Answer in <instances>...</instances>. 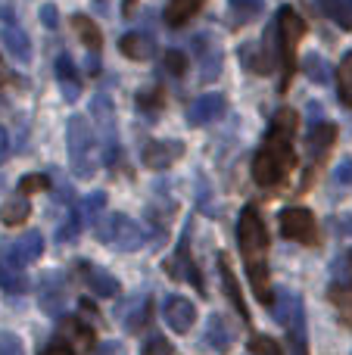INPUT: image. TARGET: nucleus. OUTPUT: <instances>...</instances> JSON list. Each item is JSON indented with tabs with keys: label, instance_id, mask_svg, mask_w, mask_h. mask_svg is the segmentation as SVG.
<instances>
[{
	"label": "nucleus",
	"instance_id": "nucleus-25",
	"mask_svg": "<svg viewBox=\"0 0 352 355\" xmlns=\"http://www.w3.org/2000/svg\"><path fill=\"white\" fill-rule=\"evenodd\" d=\"M337 94H340V103L352 110V53L343 56L337 69Z\"/></svg>",
	"mask_w": 352,
	"mask_h": 355
},
{
	"label": "nucleus",
	"instance_id": "nucleus-24",
	"mask_svg": "<svg viewBox=\"0 0 352 355\" xmlns=\"http://www.w3.org/2000/svg\"><path fill=\"white\" fill-rule=\"evenodd\" d=\"M228 10H231V16H234V22L243 25V22H253L256 16H262L265 0H228Z\"/></svg>",
	"mask_w": 352,
	"mask_h": 355
},
{
	"label": "nucleus",
	"instance_id": "nucleus-12",
	"mask_svg": "<svg viewBox=\"0 0 352 355\" xmlns=\"http://www.w3.org/2000/svg\"><path fill=\"white\" fill-rule=\"evenodd\" d=\"M234 340H237V331L231 327V321L225 318V315H212V318L206 321V343L215 352H228L231 346H234Z\"/></svg>",
	"mask_w": 352,
	"mask_h": 355
},
{
	"label": "nucleus",
	"instance_id": "nucleus-31",
	"mask_svg": "<svg viewBox=\"0 0 352 355\" xmlns=\"http://www.w3.org/2000/svg\"><path fill=\"white\" fill-rule=\"evenodd\" d=\"M141 355H178V352H175V346L168 343L166 337H159V334H153V337H150L147 343H143Z\"/></svg>",
	"mask_w": 352,
	"mask_h": 355
},
{
	"label": "nucleus",
	"instance_id": "nucleus-22",
	"mask_svg": "<svg viewBox=\"0 0 352 355\" xmlns=\"http://www.w3.org/2000/svg\"><path fill=\"white\" fill-rule=\"evenodd\" d=\"M28 215H31V206H28V200H25V196H12V200H6L3 206H0V221H3L6 227L22 225Z\"/></svg>",
	"mask_w": 352,
	"mask_h": 355
},
{
	"label": "nucleus",
	"instance_id": "nucleus-37",
	"mask_svg": "<svg viewBox=\"0 0 352 355\" xmlns=\"http://www.w3.org/2000/svg\"><path fill=\"white\" fill-rule=\"evenodd\" d=\"M41 355H75V349L60 337V340H53L50 346H44V352H41Z\"/></svg>",
	"mask_w": 352,
	"mask_h": 355
},
{
	"label": "nucleus",
	"instance_id": "nucleus-40",
	"mask_svg": "<svg viewBox=\"0 0 352 355\" xmlns=\"http://www.w3.org/2000/svg\"><path fill=\"white\" fill-rule=\"evenodd\" d=\"M100 355H122V343H103Z\"/></svg>",
	"mask_w": 352,
	"mask_h": 355
},
{
	"label": "nucleus",
	"instance_id": "nucleus-34",
	"mask_svg": "<svg viewBox=\"0 0 352 355\" xmlns=\"http://www.w3.org/2000/svg\"><path fill=\"white\" fill-rule=\"evenodd\" d=\"M81 227H85V225H81L78 212H75V209H72V215H69V221H66V225H62V227H60V234H56V237H60V240H62V243H66V240H72V237H75V234H78V231H81Z\"/></svg>",
	"mask_w": 352,
	"mask_h": 355
},
{
	"label": "nucleus",
	"instance_id": "nucleus-17",
	"mask_svg": "<svg viewBox=\"0 0 352 355\" xmlns=\"http://www.w3.org/2000/svg\"><path fill=\"white\" fill-rule=\"evenodd\" d=\"M118 50H122L128 60H137V62H147L150 56L156 53V44L153 37L141 35V31H131V35H125L122 41H118Z\"/></svg>",
	"mask_w": 352,
	"mask_h": 355
},
{
	"label": "nucleus",
	"instance_id": "nucleus-28",
	"mask_svg": "<svg viewBox=\"0 0 352 355\" xmlns=\"http://www.w3.org/2000/svg\"><path fill=\"white\" fill-rule=\"evenodd\" d=\"M303 72L309 75L315 85H324V81H328V62L318 53H309V56H303Z\"/></svg>",
	"mask_w": 352,
	"mask_h": 355
},
{
	"label": "nucleus",
	"instance_id": "nucleus-32",
	"mask_svg": "<svg viewBox=\"0 0 352 355\" xmlns=\"http://www.w3.org/2000/svg\"><path fill=\"white\" fill-rule=\"evenodd\" d=\"M0 355H25L22 340L12 331H0Z\"/></svg>",
	"mask_w": 352,
	"mask_h": 355
},
{
	"label": "nucleus",
	"instance_id": "nucleus-39",
	"mask_svg": "<svg viewBox=\"0 0 352 355\" xmlns=\"http://www.w3.org/2000/svg\"><path fill=\"white\" fill-rule=\"evenodd\" d=\"M6 156H10V135L0 128V162H3Z\"/></svg>",
	"mask_w": 352,
	"mask_h": 355
},
{
	"label": "nucleus",
	"instance_id": "nucleus-6",
	"mask_svg": "<svg viewBox=\"0 0 352 355\" xmlns=\"http://www.w3.org/2000/svg\"><path fill=\"white\" fill-rule=\"evenodd\" d=\"M281 234L287 240H297V243H315L318 240V225H315V215L303 206H290L281 212Z\"/></svg>",
	"mask_w": 352,
	"mask_h": 355
},
{
	"label": "nucleus",
	"instance_id": "nucleus-3",
	"mask_svg": "<svg viewBox=\"0 0 352 355\" xmlns=\"http://www.w3.org/2000/svg\"><path fill=\"white\" fill-rule=\"evenodd\" d=\"M69 141V168L78 181H91L97 175V144L91 135V122L85 116H72L66 125Z\"/></svg>",
	"mask_w": 352,
	"mask_h": 355
},
{
	"label": "nucleus",
	"instance_id": "nucleus-10",
	"mask_svg": "<svg viewBox=\"0 0 352 355\" xmlns=\"http://www.w3.org/2000/svg\"><path fill=\"white\" fill-rule=\"evenodd\" d=\"M181 156H184V144L181 141H150L143 147V166L153 168V172H166Z\"/></svg>",
	"mask_w": 352,
	"mask_h": 355
},
{
	"label": "nucleus",
	"instance_id": "nucleus-7",
	"mask_svg": "<svg viewBox=\"0 0 352 355\" xmlns=\"http://www.w3.org/2000/svg\"><path fill=\"white\" fill-rule=\"evenodd\" d=\"M337 141V128L328 122H318L309 128V137H306V153H309V172H318L322 162L328 159L331 147Z\"/></svg>",
	"mask_w": 352,
	"mask_h": 355
},
{
	"label": "nucleus",
	"instance_id": "nucleus-33",
	"mask_svg": "<svg viewBox=\"0 0 352 355\" xmlns=\"http://www.w3.org/2000/svg\"><path fill=\"white\" fill-rule=\"evenodd\" d=\"M166 69L172 75H184V69H187V56L181 53V50H168L166 53Z\"/></svg>",
	"mask_w": 352,
	"mask_h": 355
},
{
	"label": "nucleus",
	"instance_id": "nucleus-11",
	"mask_svg": "<svg viewBox=\"0 0 352 355\" xmlns=\"http://www.w3.org/2000/svg\"><path fill=\"white\" fill-rule=\"evenodd\" d=\"M222 116H225V97L222 94H203V97H197L191 106H187V122H191L193 128L209 125Z\"/></svg>",
	"mask_w": 352,
	"mask_h": 355
},
{
	"label": "nucleus",
	"instance_id": "nucleus-27",
	"mask_svg": "<svg viewBox=\"0 0 352 355\" xmlns=\"http://www.w3.org/2000/svg\"><path fill=\"white\" fill-rule=\"evenodd\" d=\"M62 334H66V337L72 340V343H69V346H72V349H75V346H78V349H87V346L94 343V334H91V327H87V324H81V321H66V331H62Z\"/></svg>",
	"mask_w": 352,
	"mask_h": 355
},
{
	"label": "nucleus",
	"instance_id": "nucleus-20",
	"mask_svg": "<svg viewBox=\"0 0 352 355\" xmlns=\"http://www.w3.org/2000/svg\"><path fill=\"white\" fill-rule=\"evenodd\" d=\"M56 78H60L66 100H75V97H78L81 78H78V69L72 66V60H69V56H60V60H56Z\"/></svg>",
	"mask_w": 352,
	"mask_h": 355
},
{
	"label": "nucleus",
	"instance_id": "nucleus-18",
	"mask_svg": "<svg viewBox=\"0 0 352 355\" xmlns=\"http://www.w3.org/2000/svg\"><path fill=\"white\" fill-rule=\"evenodd\" d=\"M72 25H75V31H78L81 41L87 44V50L97 56V50L103 47V31L97 28V22H94L91 16H85V12H75V16H72Z\"/></svg>",
	"mask_w": 352,
	"mask_h": 355
},
{
	"label": "nucleus",
	"instance_id": "nucleus-14",
	"mask_svg": "<svg viewBox=\"0 0 352 355\" xmlns=\"http://www.w3.org/2000/svg\"><path fill=\"white\" fill-rule=\"evenodd\" d=\"M3 50L19 62V66L31 62V44H28V35H25V31L19 28L16 22H12V25H3Z\"/></svg>",
	"mask_w": 352,
	"mask_h": 355
},
{
	"label": "nucleus",
	"instance_id": "nucleus-13",
	"mask_svg": "<svg viewBox=\"0 0 352 355\" xmlns=\"http://www.w3.org/2000/svg\"><path fill=\"white\" fill-rule=\"evenodd\" d=\"M41 309L47 315H62L66 309V284H62L60 275H50L44 277V287H41Z\"/></svg>",
	"mask_w": 352,
	"mask_h": 355
},
{
	"label": "nucleus",
	"instance_id": "nucleus-4",
	"mask_svg": "<svg viewBox=\"0 0 352 355\" xmlns=\"http://www.w3.org/2000/svg\"><path fill=\"white\" fill-rule=\"evenodd\" d=\"M274 35H278V56H281V69H284V87L290 85V75L297 72V47L306 35V22L297 16L293 6H284L278 12V25H274Z\"/></svg>",
	"mask_w": 352,
	"mask_h": 355
},
{
	"label": "nucleus",
	"instance_id": "nucleus-21",
	"mask_svg": "<svg viewBox=\"0 0 352 355\" xmlns=\"http://www.w3.org/2000/svg\"><path fill=\"white\" fill-rule=\"evenodd\" d=\"M318 6H322V12L331 19V22H337L343 31L352 28V6L349 0H318Z\"/></svg>",
	"mask_w": 352,
	"mask_h": 355
},
{
	"label": "nucleus",
	"instance_id": "nucleus-19",
	"mask_svg": "<svg viewBox=\"0 0 352 355\" xmlns=\"http://www.w3.org/2000/svg\"><path fill=\"white\" fill-rule=\"evenodd\" d=\"M206 0H168L166 6V22L168 25H187L200 10H203Z\"/></svg>",
	"mask_w": 352,
	"mask_h": 355
},
{
	"label": "nucleus",
	"instance_id": "nucleus-42",
	"mask_svg": "<svg viewBox=\"0 0 352 355\" xmlns=\"http://www.w3.org/2000/svg\"><path fill=\"white\" fill-rule=\"evenodd\" d=\"M0 81H10V75L3 72V60H0Z\"/></svg>",
	"mask_w": 352,
	"mask_h": 355
},
{
	"label": "nucleus",
	"instance_id": "nucleus-2",
	"mask_svg": "<svg viewBox=\"0 0 352 355\" xmlns=\"http://www.w3.org/2000/svg\"><path fill=\"white\" fill-rule=\"evenodd\" d=\"M237 243H240V256L256 300L262 306H272V275H268V246L272 243H268L265 221L256 206H243L240 221H237Z\"/></svg>",
	"mask_w": 352,
	"mask_h": 355
},
{
	"label": "nucleus",
	"instance_id": "nucleus-26",
	"mask_svg": "<svg viewBox=\"0 0 352 355\" xmlns=\"http://www.w3.org/2000/svg\"><path fill=\"white\" fill-rule=\"evenodd\" d=\"M103 209H106V193H91V196H85V200L75 206V212H78L81 225H85V221L103 218Z\"/></svg>",
	"mask_w": 352,
	"mask_h": 355
},
{
	"label": "nucleus",
	"instance_id": "nucleus-30",
	"mask_svg": "<svg viewBox=\"0 0 352 355\" xmlns=\"http://www.w3.org/2000/svg\"><path fill=\"white\" fill-rule=\"evenodd\" d=\"M50 190V175H25L19 181V193H44Z\"/></svg>",
	"mask_w": 352,
	"mask_h": 355
},
{
	"label": "nucleus",
	"instance_id": "nucleus-41",
	"mask_svg": "<svg viewBox=\"0 0 352 355\" xmlns=\"http://www.w3.org/2000/svg\"><path fill=\"white\" fill-rule=\"evenodd\" d=\"M134 6H137V0H125V3H122L125 16H131V12H134Z\"/></svg>",
	"mask_w": 352,
	"mask_h": 355
},
{
	"label": "nucleus",
	"instance_id": "nucleus-43",
	"mask_svg": "<svg viewBox=\"0 0 352 355\" xmlns=\"http://www.w3.org/2000/svg\"><path fill=\"white\" fill-rule=\"evenodd\" d=\"M349 6H352V0H349Z\"/></svg>",
	"mask_w": 352,
	"mask_h": 355
},
{
	"label": "nucleus",
	"instance_id": "nucleus-36",
	"mask_svg": "<svg viewBox=\"0 0 352 355\" xmlns=\"http://www.w3.org/2000/svg\"><path fill=\"white\" fill-rule=\"evenodd\" d=\"M147 315H150V306H147V302H143V306L137 309V312L131 315L128 321H125V324H128V331H141V327L147 324Z\"/></svg>",
	"mask_w": 352,
	"mask_h": 355
},
{
	"label": "nucleus",
	"instance_id": "nucleus-29",
	"mask_svg": "<svg viewBox=\"0 0 352 355\" xmlns=\"http://www.w3.org/2000/svg\"><path fill=\"white\" fill-rule=\"evenodd\" d=\"M249 355H284L278 346V340L265 337V334H256V337H249Z\"/></svg>",
	"mask_w": 352,
	"mask_h": 355
},
{
	"label": "nucleus",
	"instance_id": "nucleus-38",
	"mask_svg": "<svg viewBox=\"0 0 352 355\" xmlns=\"http://www.w3.org/2000/svg\"><path fill=\"white\" fill-rule=\"evenodd\" d=\"M41 22L47 25V28H56V25H60V12H56L53 3H44L41 6Z\"/></svg>",
	"mask_w": 352,
	"mask_h": 355
},
{
	"label": "nucleus",
	"instance_id": "nucleus-23",
	"mask_svg": "<svg viewBox=\"0 0 352 355\" xmlns=\"http://www.w3.org/2000/svg\"><path fill=\"white\" fill-rule=\"evenodd\" d=\"M12 252H16L22 262H35V259H41V252H44V237H41V231H28L25 237H19L16 246H12Z\"/></svg>",
	"mask_w": 352,
	"mask_h": 355
},
{
	"label": "nucleus",
	"instance_id": "nucleus-1",
	"mask_svg": "<svg viewBox=\"0 0 352 355\" xmlns=\"http://www.w3.org/2000/svg\"><path fill=\"white\" fill-rule=\"evenodd\" d=\"M297 128H299L297 112L278 110V116L272 119L253 159V178L259 187H281L287 181V175L293 172V166H297V153H293Z\"/></svg>",
	"mask_w": 352,
	"mask_h": 355
},
{
	"label": "nucleus",
	"instance_id": "nucleus-15",
	"mask_svg": "<svg viewBox=\"0 0 352 355\" xmlns=\"http://www.w3.org/2000/svg\"><path fill=\"white\" fill-rule=\"evenodd\" d=\"M218 275H222V287H225V293L231 296V302H234L237 315H240L243 321H249L247 302H243V293H240V284H237V277H234V271H231V262H228L225 252H218Z\"/></svg>",
	"mask_w": 352,
	"mask_h": 355
},
{
	"label": "nucleus",
	"instance_id": "nucleus-8",
	"mask_svg": "<svg viewBox=\"0 0 352 355\" xmlns=\"http://www.w3.org/2000/svg\"><path fill=\"white\" fill-rule=\"evenodd\" d=\"M22 265L25 262L16 256V252H12V246L0 252V290H3V293L19 296V293H25V290H28V277H25Z\"/></svg>",
	"mask_w": 352,
	"mask_h": 355
},
{
	"label": "nucleus",
	"instance_id": "nucleus-5",
	"mask_svg": "<svg viewBox=\"0 0 352 355\" xmlns=\"http://www.w3.org/2000/svg\"><path fill=\"white\" fill-rule=\"evenodd\" d=\"M97 237L103 240L106 246L118 250V252H134V250H141V246H143L141 225H137V221H131V218H125V215H118V212L106 215V218L100 221V225H97Z\"/></svg>",
	"mask_w": 352,
	"mask_h": 355
},
{
	"label": "nucleus",
	"instance_id": "nucleus-16",
	"mask_svg": "<svg viewBox=\"0 0 352 355\" xmlns=\"http://www.w3.org/2000/svg\"><path fill=\"white\" fill-rule=\"evenodd\" d=\"M75 268H81V275H85V284L94 290L97 296H116L118 293V281L112 275H106L103 268H94L91 262H81V265H75Z\"/></svg>",
	"mask_w": 352,
	"mask_h": 355
},
{
	"label": "nucleus",
	"instance_id": "nucleus-35",
	"mask_svg": "<svg viewBox=\"0 0 352 355\" xmlns=\"http://www.w3.org/2000/svg\"><path fill=\"white\" fill-rule=\"evenodd\" d=\"M334 181L340 184V187H349L352 184V159H343L340 166L334 168Z\"/></svg>",
	"mask_w": 352,
	"mask_h": 355
},
{
	"label": "nucleus",
	"instance_id": "nucleus-9",
	"mask_svg": "<svg viewBox=\"0 0 352 355\" xmlns=\"http://www.w3.org/2000/svg\"><path fill=\"white\" fill-rule=\"evenodd\" d=\"M162 315H166V324L175 334H187L197 324V306L187 296H168L166 306H162Z\"/></svg>",
	"mask_w": 352,
	"mask_h": 355
}]
</instances>
